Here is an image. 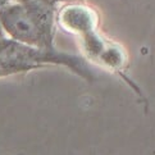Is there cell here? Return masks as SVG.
<instances>
[{
  "mask_svg": "<svg viewBox=\"0 0 155 155\" xmlns=\"http://www.w3.org/2000/svg\"><path fill=\"white\" fill-rule=\"evenodd\" d=\"M54 2H57L58 4H59V3H64V4H67V3H76V2H82V0H54Z\"/></svg>",
  "mask_w": 155,
  "mask_h": 155,
  "instance_id": "277c9868",
  "label": "cell"
},
{
  "mask_svg": "<svg viewBox=\"0 0 155 155\" xmlns=\"http://www.w3.org/2000/svg\"><path fill=\"white\" fill-rule=\"evenodd\" d=\"M8 2L10 3V2H22V0H8Z\"/></svg>",
  "mask_w": 155,
  "mask_h": 155,
  "instance_id": "52a82bcc",
  "label": "cell"
},
{
  "mask_svg": "<svg viewBox=\"0 0 155 155\" xmlns=\"http://www.w3.org/2000/svg\"><path fill=\"white\" fill-rule=\"evenodd\" d=\"M4 36H5V32H4V30H3L2 25H0V38H2V37H4Z\"/></svg>",
  "mask_w": 155,
  "mask_h": 155,
  "instance_id": "8992f818",
  "label": "cell"
},
{
  "mask_svg": "<svg viewBox=\"0 0 155 155\" xmlns=\"http://www.w3.org/2000/svg\"><path fill=\"white\" fill-rule=\"evenodd\" d=\"M7 3H9V2H8V0H0V9H2V8H3V7H4V5H5V4H7Z\"/></svg>",
  "mask_w": 155,
  "mask_h": 155,
  "instance_id": "5b68a950",
  "label": "cell"
},
{
  "mask_svg": "<svg viewBox=\"0 0 155 155\" xmlns=\"http://www.w3.org/2000/svg\"><path fill=\"white\" fill-rule=\"evenodd\" d=\"M57 22L64 31L80 37L82 49L88 60L118 74L143 103H147L141 88L127 73V55L124 50L117 42L100 34L99 14L95 9L84 2L67 3L58 9Z\"/></svg>",
  "mask_w": 155,
  "mask_h": 155,
  "instance_id": "6da1fadb",
  "label": "cell"
},
{
  "mask_svg": "<svg viewBox=\"0 0 155 155\" xmlns=\"http://www.w3.org/2000/svg\"><path fill=\"white\" fill-rule=\"evenodd\" d=\"M48 65L67 67L74 74L87 82H94L96 74L85 58L64 51H44L40 49L25 45L10 37L0 38V78Z\"/></svg>",
  "mask_w": 155,
  "mask_h": 155,
  "instance_id": "3957f363",
  "label": "cell"
},
{
  "mask_svg": "<svg viewBox=\"0 0 155 155\" xmlns=\"http://www.w3.org/2000/svg\"><path fill=\"white\" fill-rule=\"evenodd\" d=\"M58 3L54 0H22L0 9V25L8 37L44 51H57L55 23Z\"/></svg>",
  "mask_w": 155,
  "mask_h": 155,
  "instance_id": "7a4b0ae2",
  "label": "cell"
}]
</instances>
